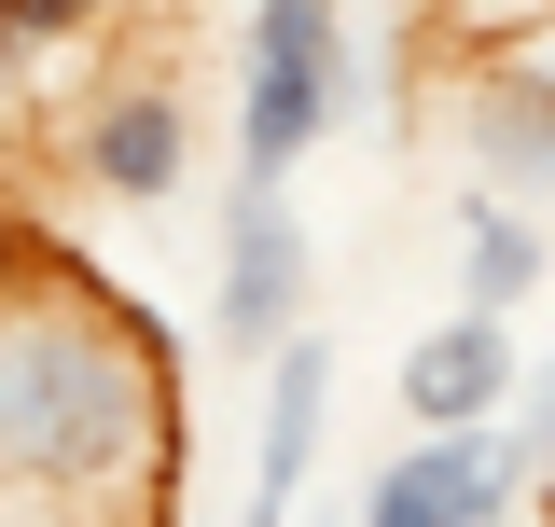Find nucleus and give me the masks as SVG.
Listing matches in <instances>:
<instances>
[{"label": "nucleus", "mask_w": 555, "mask_h": 527, "mask_svg": "<svg viewBox=\"0 0 555 527\" xmlns=\"http://www.w3.org/2000/svg\"><path fill=\"white\" fill-rule=\"evenodd\" d=\"M542 527H555V486H542Z\"/></svg>", "instance_id": "obj_13"}, {"label": "nucleus", "mask_w": 555, "mask_h": 527, "mask_svg": "<svg viewBox=\"0 0 555 527\" xmlns=\"http://www.w3.org/2000/svg\"><path fill=\"white\" fill-rule=\"evenodd\" d=\"M514 389H528V347H514V320H473V306H444V320L389 361L403 430H500Z\"/></svg>", "instance_id": "obj_6"}, {"label": "nucleus", "mask_w": 555, "mask_h": 527, "mask_svg": "<svg viewBox=\"0 0 555 527\" xmlns=\"http://www.w3.org/2000/svg\"><path fill=\"white\" fill-rule=\"evenodd\" d=\"M0 14H14V42H28V56H56V42H83V28H112L126 0H0Z\"/></svg>", "instance_id": "obj_10"}, {"label": "nucleus", "mask_w": 555, "mask_h": 527, "mask_svg": "<svg viewBox=\"0 0 555 527\" xmlns=\"http://www.w3.org/2000/svg\"><path fill=\"white\" fill-rule=\"evenodd\" d=\"M56 167L98 208H181L195 195V98H181V69H112V83L69 112Z\"/></svg>", "instance_id": "obj_4"}, {"label": "nucleus", "mask_w": 555, "mask_h": 527, "mask_svg": "<svg viewBox=\"0 0 555 527\" xmlns=\"http://www.w3.org/2000/svg\"><path fill=\"white\" fill-rule=\"evenodd\" d=\"M444 278H459V306H473V320H514V306L555 278L542 208H514V195H486V181H473V195H459V264H444Z\"/></svg>", "instance_id": "obj_9"}, {"label": "nucleus", "mask_w": 555, "mask_h": 527, "mask_svg": "<svg viewBox=\"0 0 555 527\" xmlns=\"http://www.w3.org/2000/svg\"><path fill=\"white\" fill-rule=\"evenodd\" d=\"M42 264H56V250H42V222H28V208H0V292H14V278H42Z\"/></svg>", "instance_id": "obj_12"}, {"label": "nucleus", "mask_w": 555, "mask_h": 527, "mask_svg": "<svg viewBox=\"0 0 555 527\" xmlns=\"http://www.w3.org/2000/svg\"><path fill=\"white\" fill-rule=\"evenodd\" d=\"M528 514H542V459L514 416L500 430H403L347 500V527H528Z\"/></svg>", "instance_id": "obj_3"}, {"label": "nucleus", "mask_w": 555, "mask_h": 527, "mask_svg": "<svg viewBox=\"0 0 555 527\" xmlns=\"http://www.w3.org/2000/svg\"><path fill=\"white\" fill-rule=\"evenodd\" d=\"M514 430H528V459H542V486H555V347L528 361V389H514Z\"/></svg>", "instance_id": "obj_11"}, {"label": "nucleus", "mask_w": 555, "mask_h": 527, "mask_svg": "<svg viewBox=\"0 0 555 527\" xmlns=\"http://www.w3.org/2000/svg\"><path fill=\"white\" fill-rule=\"evenodd\" d=\"M0 527H181V347L69 250L0 292Z\"/></svg>", "instance_id": "obj_1"}, {"label": "nucleus", "mask_w": 555, "mask_h": 527, "mask_svg": "<svg viewBox=\"0 0 555 527\" xmlns=\"http://www.w3.org/2000/svg\"><path fill=\"white\" fill-rule=\"evenodd\" d=\"M389 83V42L361 28V0H250V42H236V195H292V167L320 153L334 126L375 112Z\"/></svg>", "instance_id": "obj_2"}, {"label": "nucleus", "mask_w": 555, "mask_h": 527, "mask_svg": "<svg viewBox=\"0 0 555 527\" xmlns=\"http://www.w3.org/2000/svg\"><path fill=\"white\" fill-rule=\"evenodd\" d=\"M459 153H473V181H486V195L555 208V56H473Z\"/></svg>", "instance_id": "obj_8"}, {"label": "nucleus", "mask_w": 555, "mask_h": 527, "mask_svg": "<svg viewBox=\"0 0 555 527\" xmlns=\"http://www.w3.org/2000/svg\"><path fill=\"white\" fill-rule=\"evenodd\" d=\"M320 445H334V347H320V333H292V347L264 361V416H250V500H236V527H306Z\"/></svg>", "instance_id": "obj_7"}, {"label": "nucleus", "mask_w": 555, "mask_h": 527, "mask_svg": "<svg viewBox=\"0 0 555 527\" xmlns=\"http://www.w3.org/2000/svg\"><path fill=\"white\" fill-rule=\"evenodd\" d=\"M306 278H320V236L292 195H236L222 181V264H208V333L236 361H278L306 333Z\"/></svg>", "instance_id": "obj_5"}]
</instances>
